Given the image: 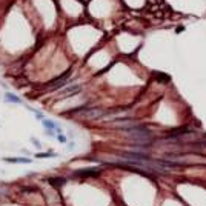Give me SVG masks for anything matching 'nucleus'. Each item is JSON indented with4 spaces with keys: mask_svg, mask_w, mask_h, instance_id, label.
<instances>
[{
    "mask_svg": "<svg viewBox=\"0 0 206 206\" xmlns=\"http://www.w3.org/2000/svg\"><path fill=\"white\" fill-rule=\"evenodd\" d=\"M31 142H33V145H34L36 148H38V149L42 148V145H40V142H38V140H37V138H36V137H31Z\"/></svg>",
    "mask_w": 206,
    "mask_h": 206,
    "instance_id": "nucleus-8",
    "label": "nucleus"
},
{
    "mask_svg": "<svg viewBox=\"0 0 206 206\" xmlns=\"http://www.w3.org/2000/svg\"><path fill=\"white\" fill-rule=\"evenodd\" d=\"M22 152H23V154H26V155H29V151H28V149H22Z\"/></svg>",
    "mask_w": 206,
    "mask_h": 206,
    "instance_id": "nucleus-11",
    "label": "nucleus"
},
{
    "mask_svg": "<svg viewBox=\"0 0 206 206\" xmlns=\"http://www.w3.org/2000/svg\"><path fill=\"white\" fill-rule=\"evenodd\" d=\"M2 160L6 163H17V165H29L33 162L29 157H3Z\"/></svg>",
    "mask_w": 206,
    "mask_h": 206,
    "instance_id": "nucleus-2",
    "label": "nucleus"
},
{
    "mask_svg": "<svg viewBox=\"0 0 206 206\" xmlns=\"http://www.w3.org/2000/svg\"><path fill=\"white\" fill-rule=\"evenodd\" d=\"M57 138H58V142H60V143H66V137H65L63 134H58V135H57Z\"/></svg>",
    "mask_w": 206,
    "mask_h": 206,
    "instance_id": "nucleus-9",
    "label": "nucleus"
},
{
    "mask_svg": "<svg viewBox=\"0 0 206 206\" xmlns=\"http://www.w3.org/2000/svg\"><path fill=\"white\" fill-rule=\"evenodd\" d=\"M74 175H77V177H97L98 171L97 169H80V171H75Z\"/></svg>",
    "mask_w": 206,
    "mask_h": 206,
    "instance_id": "nucleus-5",
    "label": "nucleus"
},
{
    "mask_svg": "<svg viewBox=\"0 0 206 206\" xmlns=\"http://www.w3.org/2000/svg\"><path fill=\"white\" fill-rule=\"evenodd\" d=\"M128 135L134 142H137V145H142V146L148 145L151 142V138H152V132L149 129H146L143 126H137V125L131 129H128Z\"/></svg>",
    "mask_w": 206,
    "mask_h": 206,
    "instance_id": "nucleus-1",
    "label": "nucleus"
},
{
    "mask_svg": "<svg viewBox=\"0 0 206 206\" xmlns=\"http://www.w3.org/2000/svg\"><path fill=\"white\" fill-rule=\"evenodd\" d=\"M28 109H29V111H33V113L36 114V118H37V120H40V122L45 118V115H43V113H42V111H37V109H34V108H29V106H28Z\"/></svg>",
    "mask_w": 206,
    "mask_h": 206,
    "instance_id": "nucleus-7",
    "label": "nucleus"
},
{
    "mask_svg": "<svg viewBox=\"0 0 206 206\" xmlns=\"http://www.w3.org/2000/svg\"><path fill=\"white\" fill-rule=\"evenodd\" d=\"M45 134H46V135H49V137H56V132H54V131H45Z\"/></svg>",
    "mask_w": 206,
    "mask_h": 206,
    "instance_id": "nucleus-10",
    "label": "nucleus"
},
{
    "mask_svg": "<svg viewBox=\"0 0 206 206\" xmlns=\"http://www.w3.org/2000/svg\"><path fill=\"white\" fill-rule=\"evenodd\" d=\"M82 91V86L80 85H74V86H69V88H65L63 91H60V97H71L75 95Z\"/></svg>",
    "mask_w": 206,
    "mask_h": 206,
    "instance_id": "nucleus-4",
    "label": "nucleus"
},
{
    "mask_svg": "<svg viewBox=\"0 0 206 206\" xmlns=\"http://www.w3.org/2000/svg\"><path fill=\"white\" fill-rule=\"evenodd\" d=\"M3 100L6 102V103H14V105H22L23 103V100L20 98L17 94L11 93V91H6V93L3 94Z\"/></svg>",
    "mask_w": 206,
    "mask_h": 206,
    "instance_id": "nucleus-3",
    "label": "nucleus"
},
{
    "mask_svg": "<svg viewBox=\"0 0 206 206\" xmlns=\"http://www.w3.org/2000/svg\"><path fill=\"white\" fill-rule=\"evenodd\" d=\"M57 155H58L57 152L48 151V152H37L34 157H36V158H53V157H57Z\"/></svg>",
    "mask_w": 206,
    "mask_h": 206,
    "instance_id": "nucleus-6",
    "label": "nucleus"
}]
</instances>
